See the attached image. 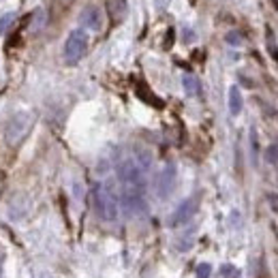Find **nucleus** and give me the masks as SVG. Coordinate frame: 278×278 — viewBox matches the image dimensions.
<instances>
[{"mask_svg": "<svg viewBox=\"0 0 278 278\" xmlns=\"http://www.w3.org/2000/svg\"><path fill=\"white\" fill-rule=\"evenodd\" d=\"M94 212L105 223H114L118 219V197L109 184H96L92 195Z\"/></svg>", "mask_w": 278, "mask_h": 278, "instance_id": "obj_1", "label": "nucleus"}, {"mask_svg": "<svg viewBox=\"0 0 278 278\" xmlns=\"http://www.w3.org/2000/svg\"><path fill=\"white\" fill-rule=\"evenodd\" d=\"M32 122H34L32 111H17V114H13L9 118V122H6V131H4L6 141H9L11 146H17L19 141L28 135Z\"/></svg>", "mask_w": 278, "mask_h": 278, "instance_id": "obj_2", "label": "nucleus"}, {"mask_svg": "<svg viewBox=\"0 0 278 278\" xmlns=\"http://www.w3.org/2000/svg\"><path fill=\"white\" fill-rule=\"evenodd\" d=\"M88 51V32L84 28L71 30V34L64 41V62L66 64H77Z\"/></svg>", "mask_w": 278, "mask_h": 278, "instance_id": "obj_3", "label": "nucleus"}, {"mask_svg": "<svg viewBox=\"0 0 278 278\" xmlns=\"http://www.w3.org/2000/svg\"><path fill=\"white\" fill-rule=\"evenodd\" d=\"M176 186V165H165L156 178V195L165 199Z\"/></svg>", "mask_w": 278, "mask_h": 278, "instance_id": "obj_4", "label": "nucleus"}, {"mask_svg": "<svg viewBox=\"0 0 278 278\" xmlns=\"http://www.w3.org/2000/svg\"><path fill=\"white\" fill-rule=\"evenodd\" d=\"M199 210V199L197 197H189V199H184L182 204L178 206V210L174 212V219H171V225L174 227H178V225H184V223H189L195 212Z\"/></svg>", "mask_w": 278, "mask_h": 278, "instance_id": "obj_5", "label": "nucleus"}, {"mask_svg": "<svg viewBox=\"0 0 278 278\" xmlns=\"http://www.w3.org/2000/svg\"><path fill=\"white\" fill-rule=\"evenodd\" d=\"M79 21L84 24V28L94 30V32H99V30L103 28V17H101V11L96 9V6H88V9L81 13Z\"/></svg>", "mask_w": 278, "mask_h": 278, "instance_id": "obj_6", "label": "nucleus"}, {"mask_svg": "<svg viewBox=\"0 0 278 278\" xmlns=\"http://www.w3.org/2000/svg\"><path fill=\"white\" fill-rule=\"evenodd\" d=\"M107 13L111 21L120 24L126 17V13H129V4H126V0H107Z\"/></svg>", "mask_w": 278, "mask_h": 278, "instance_id": "obj_7", "label": "nucleus"}, {"mask_svg": "<svg viewBox=\"0 0 278 278\" xmlns=\"http://www.w3.org/2000/svg\"><path fill=\"white\" fill-rule=\"evenodd\" d=\"M229 111H231V116H238L242 111V94H240L238 86L229 88Z\"/></svg>", "mask_w": 278, "mask_h": 278, "instance_id": "obj_8", "label": "nucleus"}, {"mask_svg": "<svg viewBox=\"0 0 278 278\" xmlns=\"http://www.w3.org/2000/svg\"><path fill=\"white\" fill-rule=\"evenodd\" d=\"M182 86H184V92L189 96H197L199 90H201L199 79L195 77V75H184V77H182Z\"/></svg>", "mask_w": 278, "mask_h": 278, "instance_id": "obj_9", "label": "nucleus"}, {"mask_svg": "<svg viewBox=\"0 0 278 278\" xmlns=\"http://www.w3.org/2000/svg\"><path fill=\"white\" fill-rule=\"evenodd\" d=\"M13 19H15V13H6V15H2V17H0V36L4 34V30L11 26Z\"/></svg>", "mask_w": 278, "mask_h": 278, "instance_id": "obj_10", "label": "nucleus"}, {"mask_svg": "<svg viewBox=\"0 0 278 278\" xmlns=\"http://www.w3.org/2000/svg\"><path fill=\"white\" fill-rule=\"evenodd\" d=\"M221 272H223V278H240L238 268H234V266H223Z\"/></svg>", "mask_w": 278, "mask_h": 278, "instance_id": "obj_11", "label": "nucleus"}, {"mask_svg": "<svg viewBox=\"0 0 278 278\" xmlns=\"http://www.w3.org/2000/svg\"><path fill=\"white\" fill-rule=\"evenodd\" d=\"M210 274H212V268H210L208 264H201L197 268V278H208Z\"/></svg>", "mask_w": 278, "mask_h": 278, "instance_id": "obj_12", "label": "nucleus"}, {"mask_svg": "<svg viewBox=\"0 0 278 278\" xmlns=\"http://www.w3.org/2000/svg\"><path fill=\"white\" fill-rule=\"evenodd\" d=\"M227 43H231V45H240V43H242V36L236 34V32H231V34H227Z\"/></svg>", "mask_w": 278, "mask_h": 278, "instance_id": "obj_13", "label": "nucleus"}, {"mask_svg": "<svg viewBox=\"0 0 278 278\" xmlns=\"http://www.w3.org/2000/svg\"><path fill=\"white\" fill-rule=\"evenodd\" d=\"M268 199H270V206H272L274 210H278V197H276V195H270Z\"/></svg>", "mask_w": 278, "mask_h": 278, "instance_id": "obj_14", "label": "nucleus"}, {"mask_svg": "<svg viewBox=\"0 0 278 278\" xmlns=\"http://www.w3.org/2000/svg\"><path fill=\"white\" fill-rule=\"evenodd\" d=\"M274 4H276V9H278V0H274Z\"/></svg>", "mask_w": 278, "mask_h": 278, "instance_id": "obj_15", "label": "nucleus"}, {"mask_svg": "<svg viewBox=\"0 0 278 278\" xmlns=\"http://www.w3.org/2000/svg\"><path fill=\"white\" fill-rule=\"evenodd\" d=\"M62 2H71V0H62Z\"/></svg>", "mask_w": 278, "mask_h": 278, "instance_id": "obj_16", "label": "nucleus"}]
</instances>
